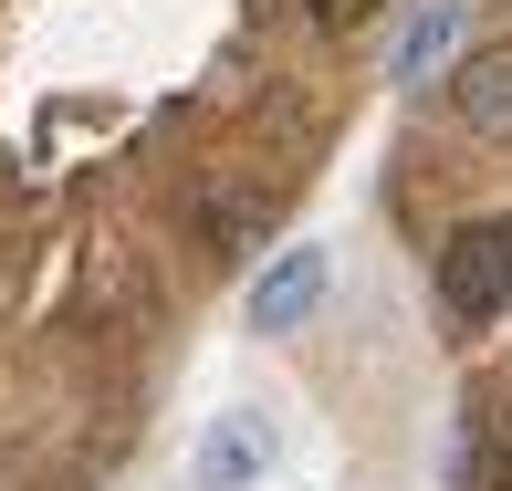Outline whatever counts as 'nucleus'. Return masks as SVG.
Masks as SVG:
<instances>
[{"instance_id": "7ed1b4c3", "label": "nucleus", "mask_w": 512, "mask_h": 491, "mask_svg": "<svg viewBox=\"0 0 512 491\" xmlns=\"http://www.w3.org/2000/svg\"><path fill=\"white\" fill-rule=\"evenodd\" d=\"M450 115H460L471 136H512V42L460 53V74H450Z\"/></svg>"}, {"instance_id": "423d86ee", "label": "nucleus", "mask_w": 512, "mask_h": 491, "mask_svg": "<svg viewBox=\"0 0 512 491\" xmlns=\"http://www.w3.org/2000/svg\"><path fill=\"white\" fill-rule=\"evenodd\" d=\"M512 481V450H502V418L471 408V429H460V491H502Z\"/></svg>"}, {"instance_id": "0eeeda50", "label": "nucleus", "mask_w": 512, "mask_h": 491, "mask_svg": "<svg viewBox=\"0 0 512 491\" xmlns=\"http://www.w3.org/2000/svg\"><path fill=\"white\" fill-rule=\"evenodd\" d=\"M377 11H387V0H304V21H314V32H366Z\"/></svg>"}, {"instance_id": "20e7f679", "label": "nucleus", "mask_w": 512, "mask_h": 491, "mask_svg": "<svg viewBox=\"0 0 512 491\" xmlns=\"http://www.w3.org/2000/svg\"><path fill=\"white\" fill-rule=\"evenodd\" d=\"M272 471V429L262 418H220V429L199 439V491H241Z\"/></svg>"}, {"instance_id": "39448f33", "label": "nucleus", "mask_w": 512, "mask_h": 491, "mask_svg": "<svg viewBox=\"0 0 512 491\" xmlns=\"http://www.w3.org/2000/svg\"><path fill=\"white\" fill-rule=\"evenodd\" d=\"M450 42H460V0H429V11L408 21V42H398V84H418L429 63H450Z\"/></svg>"}, {"instance_id": "f03ea898", "label": "nucleus", "mask_w": 512, "mask_h": 491, "mask_svg": "<svg viewBox=\"0 0 512 491\" xmlns=\"http://www.w3.org/2000/svg\"><path fill=\"white\" fill-rule=\"evenodd\" d=\"M324 303V251L304 241V251H272V272L251 283V335H293Z\"/></svg>"}, {"instance_id": "f257e3e1", "label": "nucleus", "mask_w": 512, "mask_h": 491, "mask_svg": "<svg viewBox=\"0 0 512 491\" xmlns=\"http://www.w3.org/2000/svg\"><path fill=\"white\" fill-rule=\"evenodd\" d=\"M439 303L450 324H492L512 303V220H460L439 241Z\"/></svg>"}]
</instances>
